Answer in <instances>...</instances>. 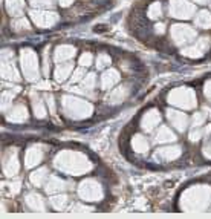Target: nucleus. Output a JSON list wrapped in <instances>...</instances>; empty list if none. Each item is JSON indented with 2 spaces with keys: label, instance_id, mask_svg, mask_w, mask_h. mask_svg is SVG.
I'll use <instances>...</instances> for the list:
<instances>
[{
  "label": "nucleus",
  "instance_id": "nucleus-1",
  "mask_svg": "<svg viewBox=\"0 0 211 219\" xmlns=\"http://www.w3.org/2000/svg\"><path fill=\"white\" fill-rule=\"evenodd\" d=\"M90 60H92V55H90V54H86V55H83V57H81V64H83V66H89L90 64Z\"/></svg>",
  "mask_w": 211,
  "mask_h": 219
},
{
  "label": "nucleus",
  "instance_id": "nucleus-2",
  "mask_svg": "<svg viewBox=\"0 0 211 219\" xmlns=\"http://www.w3.org/2000/svg\"><path fill=\"white\" fill-rule=\"evenodd\" d=\"M72 3V0H60V5L61 6H67V5H71Z\"/></svg>",
  "mask_w": 211,
  "mask_h": 219
}]
</instances>
